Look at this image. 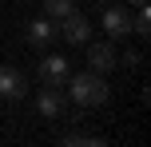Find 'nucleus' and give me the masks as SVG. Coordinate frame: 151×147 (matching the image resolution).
Instances as JSON below:
<instances>
[{
	"mask_svg": "<svg viewBox=\"0 0 151 147\" xmlns=\"http://www.w3.org/2000/svg\"><path fill=\"white\" fill-rule=\"evenodd\" d=\"M64 84H68V95L80 103V108H99V103H107V95H111V87L104 84V76L91 72V68L80 72V76H68Z\"/></svg>",
	"mask_w": 151,
	"mask_h": 147,
	"instance_id": "1",
	"label": "nucleus"
},
{
	"mask_svg": "<svg viewBox=\"0 0 151 147\" xmlns=\"http://www.w3.org/2000/svg\"><path fill=\"white\" fill-rule=\"evenodd\" d=\"M56 36H64L68 44H88L91 24H88V16H80V12L72 8L68 16H60V24H56Z\"/></svg>",
	"mask_w": 151,
	"mask_h": 147,
	"instance_id": "2",
	"label": "nucleus"
},
{
	"mask_svg": "<svg viewBox=\"0 0 151 147\" xmlns=\"http://www.w3.org/2000/svg\"><path fill=\"white\" fill-rule=\"evenodd\" d=\"M99 24H104L107 36L123 40V36L131 32V12H127V4H115V0H111V4H104V20H99Z\"/></svg>",
	"mask_w": 151,
	"mask_h": 147,
	"instance_id": "3",
	"label": "nucleus"
},
{
	"mask_svg": "<svg viewBox=\"0 0 151 147\" xmlns=\"http://www.w3.org/2000/svg\"><path fill=\"white\" fill-rule=\"evenodd\" d=\"M36 111L44 119H64L68 115V103H64V92L56 84H48V87H40V95H36Z\"/></svg>",
	"mask_w": 151,
	"mask_h": 147,
	"instance_id": "4",
	"label": "nucleus"
},
{
	"mask_svg": "<svg viewBox=\"0 0 151 147\" xmlns=\"http://www.w3.org/2000/svg\"><path fill=\"white\" fill-rule=\"evenodd\" d=\"M24 95H28V76L0 64V100H24Z\"/></svg>",
	"mask_w": 151,
	"mask_h": 147,
	"instance_id": "5",
	"label": "nucleus"
},
{
	"mask_svg": "<svg viewBox=\"0 0 151 147\" xmlns=\"http://www.w3.org/2000/svg\"><path fill=\"white\" fill-rule=\"evenodd\" d=\"M72 76V68H68V56H44L40 60V80L44 84H56V87H64V80Z\"/></svg>",
	"mask_w": 151,
	"mask_h": 147,
	"instance_id": "6",
	"label": "nucleus"
},
{
	"mask_svg": "<svg viewBox=\"0 0 151 147\" xmlns=\"http://www.w3.org/2000/svg\"><path fill=\"white\" fill-rule=\"evenodd\" d=\"M115 64H119V56H115V48L107 44V40H99V44L88 48V68H91V72H99V76H104V72L115 68Z\"/></svg>",
	"mask_w": 151,
	"mask_h": 147,
	"instance_id": "7",
	"label": "nucleus"
},
{
	"mask_svg": "<svg viewBox=\"0 0 151 147\" xmlns=\"http://www.w3.org/2000/svg\"><path fill=\"white\" fill-rule=\"evenodd\" d=\"M52 40H56V24H52V16H40V20H32V24H28V44L48 48Z\"/></svg>",
	"mask_w": 151,
	"mask_h": 147,
	"instance_id": "8",
	"label": "nucleus"
},
{
	"mask_svg": "<svg viewBox=\"0 0 151 147\" xmlns=\"http://www.w3.org/2000/svg\"><path fill=\"white\" fill-rule=\"evenodd\" d=\"M131 32H135L139 40H147V36H151V12H147V4H139V12L131 16Z\"/></svg>",
	"mask_w": 151,
	"mask_h": 147,
	"instance_id": "9",
	"label": "nucleus"
},
{
	"mask_svg": "<svg viewBox=\"0 0 151 147\" xmlns=\"http://www.w3.org/2000/svg\"><path fill=\"white\" fill-rule=\"evenodd\" d=\"M76 8V0H44V12L52 16V20H60V16H68Z\"/></svg>",
	"mask_w": 151,
	"mask_h": 147,
	"instance_id": "10",
	"label": "nucleus"
},
{
	"mask_svg": "<svg viewBox=\"0 0 151 147\" xmlns=\"http://www.w3.org/2000/svg\"><path fill=\"white\" fill-rule=\"evenodd\" d=\"M127 4H147V0H127Z\"/></svg>",
	"mask_w": 151,
	"mask_h": 147,
	"instance_id": "11",
	"label": "nucleus"
},
{
	"mask_svg": "<svg viewBox=\"0 0 151 147\" xmlns=\"http://www.w3.org/2000/svg\"><path fill=\"white\" fill-rule=\"evenodd\" d=\"M96 4H111V0H96Z\"/></svg>",
	"mask_w": 151,
	"mask_h": 147,
	"instance_id": "12",
	"label": "nucleus"
}]
</instances>
